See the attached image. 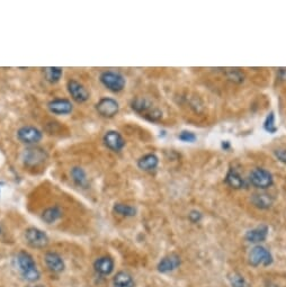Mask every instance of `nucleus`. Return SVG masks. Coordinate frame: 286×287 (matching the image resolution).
I'll use <instances>...</instances> for the list:
<instances>
[{
  "label": "nucleus",
  "instance_id": "obj_9",
  "mask_svg": "<svg viewBox=\"0 0 286 287\" xmlns=\"http://www.w3.org/2000/svg\"><path fill=\"white\" fill-rule=\"evenodd\" d=\"M25 239L32 248L43 249L49 245V237L41 229L28 228L25 231Z\"/></svg>",
  "mask_w": 286,
  "mask_h": 287
},
{
  "label": "nucleus",
  "instance_id": "obj_21",
  "mask_svg": "<svg viewBox=\"0 0 286 287\" xmlns=\"http://www.w3.org/2000/svg\"><path fill=\"white\" fill-rule=\"evenodd\" d=\"M62 216V210L59 206H50L43 211L42 220L47 224H52L61 219Z\"/></svg>",
  "mask_w": 286,
  "mask_h": 287
},
{
  "label": "nucleus",
  "instance_id": "obj_8",
  "mask_svg": "<svg viewBox=\"0 0 286 287\" xmlns=\"http://www.w3.org/2000/svg\"><path fill=\"white\" fill-rule=\"evenodd\" d=\"M67 90L73 101L78 104H83L89 100L90 94L87 88L76 79H70L67 82Z\"/></svg>",
  "mask_w": 286,
  "mask_h": 287
},
{
  "label": "nucleus",
  "instance_id": "obj_25",
  "mask_svg": "<svg viewBox=\"0 0 286 287\" xmlns=\"http://www.w3.org/2000/svg\"><path fill=\"white\" fill-rule=\"evenodd\" d=\"M264 129H265L266 132L271 134L276 133L277 131V126L275 124V115L274 113H270L267 115L265 122H264Z\"/></svg>",
  "mask_w": 286,
  "mask_h": 287
},
{
  "label": "nucleus",
  "instance_id": "obj_4",
  "mask_svg": "<svg viewBox=\"0 0 286 287\" xmlns=\"http://www.w3.org/2000/svg\"><path fill=\"white\" fill-rule=\"evenodd\" d=\"M16 136L19 142L33 147V145L41 142L43 139V133L36 126L24 125L17 130Z\"/></svg>",
  "mask_w": 286,
  "mask_h": 287
},
{
  "label": "nucleus",
  "instance_id": "obj_12",
  "mask_svg": "<svg viewBox=\"0 0 286 287\" xmlns=\"http://www.w3.org/2000/svg\"><path fill=\"white\" fill-rule=\"evenodd\" d=\"M47 109L53 115L65 116L73 112V104L68 98H54L47 103Z\"/></svg>",
  "mask_w": 286,
  "mask_h": 287
},
{
  "label": "nucleus",
  "instance_id": "obj_5",
  "mask_svg": "<svg viewBox=\"0 0 286 287\" xmlns=\"http://www.w3.org/2000/svg\"><path fill=\"white\" fill-rule=\"evenodd\" d=\"M96 112L104 118H113L120 112V104L112 97H103L95 105Z\"/></svg>",
  "mask_w": 286,
  "mask_h": 287
},
{
  "label": "nucleus",
  "instance_id": "obj_26",
  "mask_svg": "<svg viewBox=\"0 0 286 287\" xmlns=\"http://www.w3.org/2000/svg\"><path fill=\"white\" fill-rule=\"evenodd\" d=\"M229 280H230L232 287H250L247 281L237 273H232L231 275L229 276Z\"/></svg>",
  "mask_w": 286,
  "mask_h": 287
},
{
  "label": "nucleus",
  "instance_id": "obj_29",
  "mask_svg": "<svg viewBox=\"0 0 286 287\" xmlns=\"http://www.w3.org/2000/svg\"><path fill=\"white\" fill-rule=\"evenodd\" d=\"M274 154L281 162H283L286 165V149H276L274 151Z\"/></svg>",
  "mask_w": 286,
  "mask_h": 287
},
{
  "label": "nucleus",
  "instance_id": "obj_30",
  "mask_svg": "<svg viewBox=\"0 0 286 287\" xmlns=\"http://www.w3.org/2000/svg\"><path fill=\"white\" fill-rule=\"evenodd\" d=\"M201 219H202V215H201L200 212H197V211H192L191 213H189V220H191L192 222L197 223Z\"/></svg>",
  "mask_w": 286,
  "mask_h": 287
},
{
  "label": "nucleus",
  "instance_id": "obj_11",
  "mask_svg": "<svg viewBox=\"0 0 286 287\" xmlns=\"http://www.w3.org/2000/svg\"><path fill=\"white\" fill-rule=\"evenodd\" d=\"M104 145L113 152H120L125 147V140L120 132L109 130L103 136Z\"/></svg>",
  "mask_w": 286,
  "mask_h": 287
},
{
  "label": "nucleus",
  "instance_id": "obj_32",
  "mask_svg": "<svg viewBox=\"0 0 286 287\" xmlns=\"http://www.w3.org/2000/svg\"><path fill=\"white\" fill-rule=\"evenodd\" d=\"M0 185H1V184H0Z\"/></svg>",
  "mask_w": 286,
  "mask_h": 287
},
{
  "label": "nucleus",
  "instance_id": "obj_2",
  "mask_svg": "<svg viewBox=\"0 0 286 287\" xmlns=\"http://www.w3.org/2000/svg\"><path fill=\"white\" fill-rule=\"evenodd\" d=\"M131 107L135 113L142 115L144 118H147V120L151 122L159 121L162 117L161 110L156 108L155 106L152 105L151 101L146 98L133 99L131 101Z\"/></svg>",
  "mask_w": 286,
  "mask_h": 287
},
{
  "label": "nucleus",
  "instance_id": "obj_1",
  "mask_svg": "<svg viewBox=\"0 0 286 287\" xmlns=\"http://www.w3.org/2000/svg\"><path fill=\"white\" fill-rule=\"evenodd\" d=\"M17 263H18L19 271L27 282H36L39 278V272L36 267L32 256L26 251H20L17 256Z\"/></svg>",
  "mask_w": 286,
  "mask_h": 287
},
{
  "label": "nucleus",
  "instance_id": "obj_24",
  "mask_svg": "<svg viewBox=\"0 0 286 287\" xmlns=\"http://www.w3.org/2000/svg\"><path fill=\"white\" fill-rule=\"evenodd\" d=\"M113 210L116 214L126 216V218H131V216H134L136 214L135 207L127 204H122V203H117V204L114 205Z\"/></svg>",
  "mask_w": 286,
  "mask_h": 287
},
{
  "label": "nucleus",
  "instance_id": "obj_18",
  "mask_svg": "<svg viewBox=\"0 0 286 287\" xmlns=\"http://www.w3.org/2000/svg\"><path fill=\"white\" fill-rule=\"evenodd\" d=\"M226 183L233 189H241L245 187V180L235 168H230L226 176Z\"/></svg>",
  "mask_w": 286,
  "mask_h": 287
},
{
  "label": "nucleus",
  "instance_id": "obj_3",
  "mask_svg": "<svg viewBox=\"0 0 286 287\" xmlns=\"http://www.w3.org/2000/svg\"><path fill=\"white\" fill-rule=\"evenodd\" d=\"M99 81L107 90L112 92H121L126 85L125 77L122 73L113 71V70H106L100 73Z\"/></svg>",
  "mask_w": 286,
  "mask_h": 287
},
{
  "label": "nucleus",
  "instance_id": "obj_19",
  "mask_svg": "<svg viewBox=\"0 0 286 287\" xmlns=\"http://www.w3.org/2000/svg\"><path fill=\"white\" fill-rule=\"evenodd\" d=\"M70 176H71L72 182L77 185L79 187H86L88 184V177H87V172L81 167H73L71 170H70Z\"/></svg>",
  "mask_w": 286,
  "mask_h": 287
},
{
  "label": "nucleus",
  "instance_id": "obj_7",
  "mask_svg": "<svg viewBox=\"0 0 286 287\" xmlns=\"http://www.w3.org/2000/svg\"><path fill=\"white\" fill-rule=\"evenodd\" d=\"M21 159H23L24 165L28 167H35L41 165V163L46 160L47 152L42 148L33 145V147H28L24 150Z\"/></svg>",
  "mask_w": 286,
  "mask_h": 287
},
{
  "label": "nucleus",
  "instance_id": "obj_27",
  "mask_svg": "<svg viewBox=\"0 0 286 287\" xmlns=\"http://www.w3.org/2000/svg\"><path fill=\"white\" fill-rule=\"evenodd\" d=\"M227 77L232 81L236 82H241L244 81V73L240 71L239 69H229L227 71Z\"/></svg>",
  "mask_w": 286,
  "mask_h": 287
},
{
  "label": "nucleus",
  "instance_id": "obj_10",
  "mask_svg": "<svg viewBox=\"0 0 286 287\" xmlns=\"http://www.w3.org/2000/svg\"><path fill=\"white\" fill-rule=\"evenodd\" d=\"M272 262H273L272 254L262 246H256L252 251H250L249 263L255 267L270 266Z\"/></svg>",
  "mask_w": 286,
  "mask_h": 287
},
{
  "label": "nucleus",
  "instance_id": "obj_14",
  "mask_svg": "<svg viewBox=\"0 0 286 287\" xmlns=\"http://www.w3.org/2000/svg\"><path fill=\"white\" fill-rule=\"evenodd\" d=\"M159 165V158L155 153H147L139 158L138 167L143 171H152Z\"/></svg>",
  "mask_w": 286,
  "mask_h": 287
},
{
  "label": "nucleus",
  "instance_id": "obj_16",
  "mask_svg": "<svg viewBox=\"0 0 286 287\" xmlns=\"http://www.w3.org/2000/svg\"><path fill=\"white\" fill-rule=\"evenodd\" d=\"M94 267L95 271L100 274V275H109L114 269V260L111 257H108V256H104V257H100L96 260Z\"/></svg>",
  "mask_w": 286,
  "mask_h": 287
},
{
  "label": "nucleus",
  "instance_id": "obj_23",
  "mask_svg": "<svg viewBox=\"0 0 286 287\" xmlns=\"http://www.w3.org/2000/svg\"><path fill=\"white\" fill-rule=\"evenodd\" d=\"M44 77L50 83H56L61 80L63 76V69L60 67H49L43 69Z\"/></svg>",
  "mask_w": 286,
  "mask_h": 287
},
{
  "label": "nucleus",
  "instance_id": "obj_15",
  "mask_svg": "<svg viewBox=\"0 0 286 287\" xmlns=\"http://www.w3.org/2000/svg\"><path fill=\"white\" fill-rule=\"evenodd\" d=\"M45 264L50 271L54 273H61L64 269V263L61 256L53 251L46 253L45 255Z\"/></svg>",
  "mask_w": 286,
  "mask_h": 287
},
{
  "label": "nucleus",
  "instance_id": "obj_22",
  "mask_svg": "<svg viewBox=\"0 0 286 287\" xmlns=\"http://www.w3.org/2000/svg\"><path fill=\"white\" fill-rule=\"evenodd\" d=\"M114 287H134L133 278L126 272H120L116 274L113 281Z\"/></svg>",
  "mask_w": 286,
  "mask_h": 287
},
{
  "label": "nucleus",
  "instance_id": "obj_31",
  "mask_svg": "<svg viewBox=\"0 0 286 287\" xmlns=\"http://www.w3.org/2000/svg\"><path fill=\"white\" fill-rule=\"evenodd\" d=\"M222 148L224 150H228L229 148H230V142H229V141H223V142H222Z\"/></svg>",
  "mask_w": 286,
  "mask_h": 287
},
{
  "label": "nucleus",
  "instance_id": "obj_13",
  "mask_svg": "<svg viewBox=\"0 0 286 287\" xmlns=\"http://www.w3.org/2000/svg\"><path fill=\"white\" fill-rule=\"evenodd\" d=\"M180 265V258L178 255L171 254L166 256L161 259V262L158 264V271L160 273H169L177 269Z\"/></svg>",
  "mask_w": 286,
  "mask_h": 287
},
{
  "label": "nucleus",
  "instance_id": "obj_17",
  "mask_svg": "<svg viewBox=\"0 0 286 287\" xmlns=\"http://www.w3.org/2000/svg\"><path fill=\"white\" fill-rule=\"evenodd\" d=\"M267 235L268 228L266 225H261V227L255 228L246 233V240L248 242H252V244H259V242H263L266 239Z\"/></svg>",
  "mask_w": 286,
  "mask_h": 287
},
{
  "label": "nucleus",
  "instance_id": "obj_20",
  "mask_svg": "<svg viewBox=\"0 0 286 287\" xmlns=\"http://www.w3.org/2000/svg\"><path fill=\"white\" fill-rule=\"evenodd\" d=\"M252 203L257 209L267 210L272 207L274 200H273V197L268 195V194H255L252 197Z\"/></svg>",
  "mask_w": 286,
  "mask_h": 287
},
{
  "label": "nucleus",
  "instance_id": "obj_28",
  "mask_svg": "<svg viewBox=\"0 0 286 287\" xmlns=\"http://www.w3.org/2000/svg\"><path fill=\"white\" fill-rule=\"evenodd\" d=\"M178 139L180 141H183V142L193 143V142H195L197 138H196L195 133H193V132H191V131H183L182 133H179Z\"/></svg>",
  "mask_w": 286,
  "mask_h": 287
},
{
  "label": "nucleus",
  "instance_id": "obj_6",
  "mask_svg": "<svg viewBox=\"0 0 286 287\" xmlns=\"http://www.w3.org/2000/svg\"><path fill=\"white\" fill-rule=\"evenodd\" d=\"M249 180L253 186L259 189L270 188L273 183H274V179H273L271 172L264 169V168H255V169L250 172Z\"/></svg>",
  "mask_w": 286,
  "mask_h": 287
}]
</instances>
